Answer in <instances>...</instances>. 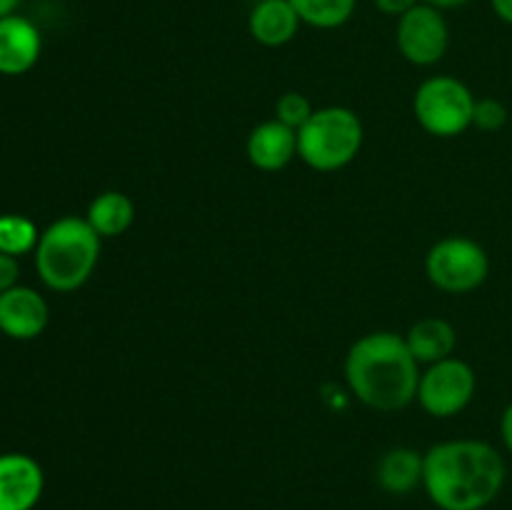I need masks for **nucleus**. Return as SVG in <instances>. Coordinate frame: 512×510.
<instances>
[{
  "label": "nucleus",
  "instance_id": "nucleus-1",
  "mask_svg": "<svg viewBox=\"0 0 512 510\" xmlns=\"http://www.w3.org/2000/svg\"><path fill=\"white\" fill-rule=\"evenodd\" d=\"M505 480L503 453L485 440H445L423 453V488L440 510L488 508Z\"/></svg>",
  "mask_w": 512,
  "mask_h": 510
},
{
  "label": "nucleus",
  "instance_id": "nucleus-2",
  "mask_svg": "<svg viewBox=\"0 0 512 510\" xmlns=\"http://www.w3.org/2000/svg\"><path fill=\"white\" fill-rule=\"evenodd\" d=\"M420 363L410 353L405 335L375 330L350 345L345 380L355 398L380 413L403 410L418 398Z\"/></svg>",
  "mask_w": 512,
  "mask_h": 510
},
{
  "label": "nucleus",
  "instance_id": "nucleus-3",
  "mask_svg": "<svg viewBox=\"0 0 512 510\" xmlns=\"http://www.w3.org/2000/svg\"><path fill=\"white\" fill-rule=\"evenodd\" d=\"M100 235L85 218L65 215L40 233L35 245V270L55 293L83 288L100 258Z\"/></svg>",
  "mask_w": 512,
  "mask_h": 510
},
{
  "label": "nucleus",
  "instance_id": "nucleus-4",
  "mask_svg": "<svg viewBox=\"0 0 512 510\" xmlns=\"http://www.w3.org/2000/svg\"><path fill=\"white\" fill-rule=\"evenodd\" d=\"M363 120L343 105L318 108L298 130V155L318 173H335L358 158L363 148Z\"/></svg>",
  "mask_w": 512,
  "mask_h": 510
},
{
  "label": "nucleus",
  "instance_id": "nucleus-5",
  "mask_svg": "<svg viewBox=\"0 0 512 510\" xmlns=\"http://www.w3.org/2000/svg\"><path fill=\"white\" fill-rule=\"evenodd\" d=\"M475 95L453 75H433L415 90L413 113L420 128L438 138H455L473 128Z\"/></svg>",
  "mask_w": 512,
  "mask_h": 510
},
{
  "label": "nucleus",
  "instance_id": "nucleus-6",
  "mask_svg": "<svg viewBox=\"0 0 512 510\" xmlns=\"http://www.w3.org/2000/svg\"><path fill=\"white\" fill-rule=\"evenodd\" d=\"M428 280L443 293H473L488 280L490 258L480 243L465 235L438 240L425 258Z\"/></svg>",
  "mask_w": 512,
  "mask_h": 510
},
{
  "label": "nucleus",
  "instance_id": "nucleus-7",
  "mask_svg": "<svg viewBox=\"0 0 512 510\" xmlns=\"http://www.w3.org/2000/svg\"><path fill=\"white\" fill-rule=\"evenodd\" d=\"M478 378L475 370L460 358H445L428 365L418 383V403L433 418H453L463 413L475 398Z\"/></svg>",
  "mask_w": 512,
  "mask_h": 510
},
{
  "label": "nucleus",
  "instance_id": "nucleus-8",
  "mask_svg": "<svg viewBox=\"0 0 512 510\" xmlns=\"http://www.w3.org/2000/svg\"><path fill=\"white\" fill-rule=\"evenodd\" d=\"M395 43H398L400 55L418 68L440 63L450 45V28L443 10L428 3L415 5L403 18H398Z\"/></svg>",
  "mask_w": 512,
  "mask_h": 510
},
{
  "label": "nucleus",
  "instance_id": "nucleus-9",
  "mask_svg": "<svg viewBox=\"0 0 512 510\" xmlns=\"http://www.w3.org/2000/svg\"><path fill=\"white\" fill-rule=\"evenodd\" d=\"M50 308L38 290L28 285L0 293V333L13 340H35L48 328Z\"/></svg>",
  "mask_w": 512,
  "mask_h": 510
},
{
  "label": "nucleus",
  "instance_id": "nucleus-10",
  "mask_svg": "<svg viewBox=\"0 0 512 510\" xmlns=\"http://www.w3.org/2000/svg\"><path fill=\"white\" fill-rule=\"evenodd\" d=\"M45 488L43 468L25 453L0 455V510H33Z\"/></svg>",
  "mask_w": 512,
  "mask_h": 510
},
{
  "label": "nucleus",
  "instance_id": "nucleus-11",
  "mask_svg": "<svg viewBox=\"0 0 512 510\" xmlns=\"http://www.w3.org/2000/svg\"><path fill=\"white\" fill-rule=\"evenodd\" d=\"M43 53V35L33 20L13 13L0 18V75H23Z\"/></svg>",
  "mask_w": 512,
  "mask_h": 510
},
{
  "label": "nucleus",
  "instance_id": "nucleus-12",
  "mask_svg": "<svg viewBox=\"0 0 512 510\" xmlns=\"http://www.w3.org/2000/svg\"><path fill=\"white\" fill-rule=\"evenodd\" d=\"M245 150H248V160L258 170H265V173L283 170L298 155V130L288 128L278 118L265 120L258 128H253Z\"/></svg>",
  "mask_w": 512,
  "mask_h": 510
},
{
  "label": "nucleus",
  "instance_id": "nucleus-13",
  "mask_svg": "<svg viewBox=\"0 0 512 510\" xmlns=\"http://www.w3.org/2000/svg\"><path fill=\"white\" fill-rule=\"evenodd\" d=\"M300 15L290 5V0H260L248 15V30L265 48L288 45L298 35Z\"/></svg>",
  "mask_w": 512,
  "mask_h": 510
},
{
  "label": "nucleus",
  "instance_id": "nucleus-14",
  "mask_svg": "<svg viewBox=\"0 0 512 510\" xmlns=\"http://www.w3.org/2000/svg\"><path fill=\"white\" fill-rule=\"evenodd\" d=\"M410 353L420 365H433L445 358H453L458 348V333L443 318H423L405 333Z\"/></svg>",
  "mask_w": 512,
  "mask_h": 510
},
{
  "label": "nucleus",
  "instance_id": "nucleus-15",
  "mask_svg": "<svg viewBox=\"0 0 512 510\" xmlns=\"http://www.w3.org/2000/svg\"><path fill=\"white\" fill-rule=\"evenodd\" d=\"M378 483L385 493L408 495L423 485V453L413 448H390L378 460Z\"/></svg>",
  "mask_w": 512,
  "mask_h": 510
},
{
  "label": "nucleus",
  "instance_id": "nucleus-16",
  "mask_svg": "<svg viewBox=\"0 0 512 510\" xmlns=\"http://www.w3.org/2000/svg\"><path fill=\"white\" fill-rule=\"evenodd\" d=\"M85 220L100 238H118L133 225L135 203L120 190H105V193L95 195L93 203L88 205Z\"/></svg>",
  "mask_w": 512,
  "mask_h": 510
},
{
  "label": "nucleus",
  "instance_id": "nucleus-17",
  "mask_svg": "<svg viewBox=\"0 0 512 510\" xmlns=\"http://www.w3.org/2000/svg\"><path fill=\"white\" fill-rule=\"evenodd\" d=\"M305 25L318 30H335L348 23L358 0H290Z\"/></svg>",
  "mask_w": 512,
  "mask_h": 510
},
{
  "label": "nucleus",
  "instance_id": "nucleus-18",
  "mask_svg": "<svg viewBox=\"0 0 512 510\" xmlns=\"http://www.w3.org/2000/svg\"><path fill=\"white\" fill-rule=\"evenodd\" d=\"M38 240L40 233L33 220L15 213L0 215V253L20 258V255L35 250Z\"/></svg>",
  "mask_w": 512,
  "mask_h": 510
},
{
  "label": "nucleus",
  "instance_id": "nucleus-19",
  "mask_svg": "<svg viewBox=\"0 0 512 510\" xmlns=\"http://www.w3.org/2000/svg\"><path fill=\"white\" fill-rule=\"evenodd\" d=\"M313 113V103H310L303 93H285L280 95L278 103H275V118L293 130L303 128V125L313 118Z\"/></svg>",
  "mask_w": 512,
  "mask_h": 510
},
{
  "label": "nucleus",
  "instance_id": "nucleus-20",
  "mask_svg": "<svg viewBox=\"0 0 512 510\" xmlns=\"http://www.w3.org/2000/svg\"><path fill=\"white\" fill-rule=\"evenodd\" d=\"M508 108L503 100L498 98H478L473 110V128L483 130V133H498L508 125Z\"/></svg>",
  "mask_w": 512,
  "mask_h": 510
},
{
  "label": "nucleus",
  "instance_id": "nucleus-21",
  "mask_svg": "<svg viewBox=\"0 0 512 510\" xmlns=\"http://www.w3.org/2000/svg\"><path fill=\"white\" fill-rule=\"evenodd\" d=\"M18 278H20L18 258L0 253V293L15 288V285H18Z\"/></svg>",
  "mask_w": 512,
  "mask_h": 510
},
{
  "label": "nucleus",
  "instance_id": "nucleus-22",
  "mask_svg": "<svg viewBox=\"0 0 512 510\" xmlns=\"http://www.w3.org/2000/svg\"><path fill=\"white\" fill-rule=\"evenodd\" d=\"M375 8L385 15H393V18H403L408 10H413L415 5L423 3V0H373Z\"/></svg>",
  "mask_w": 512,
  "mask_h": 510
},
{
  "label": "nucleus",
  "instance_id": "nucleus-23",
  "mask_svg": "<svg viewBox=\"0 0 512 510\" xmlns=\"http://www.w3.org/2000/svg\"><path fill=\"white\" fill-rule=\"evenodd\" d=\"M500 438H503L505 450L512 455V403H508V408L500 415Z\"/></svg>",
  "mask_w": 512,
  "mask_h": 510
},
{
  "label": "nucleus",
  "instance_id": "nucleus-24",
  "mask_svg": "<svg viewBox=\"0 0 512 510\" xmlns=\"http://www.w3.org/2000/svg\"><path fill=\"white\" fill-rule=\"evenodd\" d=\"M490 5L503 23L512 25V0H490Z\"/></svg>",
  "mask_w": 512,
  "mask_h": 510
},
{
  "label": "nucleus",
  "instance_id": "nucleus-25",
  "mask_svg": "<svg viewBox=\"0 0 512 510\" xmlns=\"http://www.w3.org/2000/svg\"><path fill=\"white\" fill-rule=\"evenodd\" d=\"M423 3L433 5L438 10H453V8H463V5L473 3V0H423Z\"/></svg>",
  "mask_w": 512,
  "mask_h": 510
},
{
  "label": "nucleus",
  "instance_id": "nucleus-26",
  "mask_svg": "<svg viewBox=\"0 0 512 510\" xmlns=\"http://www.w3.org/2000/svg\"><path fill=\"white\" fill-rule=\"evenodd\" d=\"M20 0H0V18H8V15H13L15 10H18Z\"/></svg>",
  "mask_w": 512,
  "mask_h": 510
}]
</instances>
